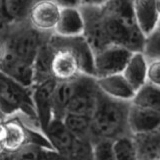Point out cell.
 I'll return each instance as SVG.
<instances>
[{
  "label": "cell",
  "mask_w": 160,
  "mask_h": 160,
  "mask_svg": "<svg viewBox=\"0 0 160 160\" xmlns=\"http://www.w3.org/2000/svg\"><path fill=\"white\" fill-rule=\"evenodd\" d=\"M98 19L108 46L118 45L141 51L144 35L135 20L131 0H109L97 7Z\"/></svg>",
  "instance_id": "1"
},
{
  "label": "cell",
  "mask_w": 160,
  "mask_h": 160,
  "mask_svg": "<svg viewBox=\"0 0 160 160\" xmlns=\"http://www.w3.org/2000/svg\"><path fill=\"white\" fill-rule=\"evenodd\" d=\"M130 102L112 99L103 93L97 94L96 103L90 116L92 142L96 139L113 140L128 135L127 114Z\"/></svg>",
  "instance_id": "2"
},
{
  "label": "cell",
  "mask_w": 160,
  "mask_h": 160,
  "mask_svg": "<svg viewBox=\"0 0 160 160\" xmlns=\"http://www.w3.org/2000/svg\"><path fill=\"white\" fill-rule=\"evenodd\" d=\"M47 35L34 29L28 21L13 23L3 39L4 50L33 65L38 50Z\"/></svg>",
  "instance_id": "3"
},
{
  "label": "cell",
  "mask_w": 160,
  "mask_h": 160,
  "mask_svg": "<svg viewBox=\"0 0 160 160\" xmlns=\"http://www.w3.org/2000/svg\"><path fill=\"white\" fill-rule=\"evenodd\" d=\"M0 112L6 118L21 114L37 120L32 101L31 88L23 86L1 71H0Z\"/></svg>",
  "instance_id": "4"
},
{
  "label": "cell",
  "mask_w": 160,
  "mask_h": 160,
  "mask_svg": "<svg viewBox=\"0 0 160 160\" xmlns=\"http://www.w3.org/2000/svg\"><path fill=\"white\" fill-rule=\"evenodd\" d=\"M47 42L52 48H62L70 51L77 59L81 73L94 77V54L82 35L60 36V35L51 33L48 35Z\"/></svg>",
  "instance_id": "5"
},
{
  "label": "cell",
  "mask_w": 160,
  "mask_h": 160,
  "mask_svg": "<svg viewBox=\"0 0 160 160\" xmlns=\"http://www.w3.org/2000/svg\"><path fill=\"white\" fill-rule=\"evenodd\" d=\"M132 51L118 45H110L93 56L94 77H103L123 71Z\"/></svg>",
  "instance_id": "6"
},
{
  "label": "cell",
  "mask_w": 160,
  "mask_h": 160,
  "mask_svg": "<svg viewBox=\"0 0 160 160\" xmlns=\"http://www.w3.org/2000/svg\"><path fill=\"white\" fill-rule=\"evenodd\" d=\"M61 7L52 0H37L30 10L27 21L37 31L44 34L54 32Z\"/></svg>",
  "instance_id": "7"
},
{
  "label": "cell",
  "mask_w": 160,
  "mask_h": 160,
  "mask_svg": "<svg viewBox=\"0 0 160 160\" xmlns=\"http://www.w3.org/2000/svg\"><path fill=\"white\" fill-rule=\"evenodd\" d=\"M56 81L54 79L35 84L31 87L32 101L38 123L42 131L46 132L49 123L53 119L52 98Z\"/></svg>",
  "instance_id": "8"
},
{
  "label": "cell",
  "mask_w": 160,
  "mask_h": 160,
  "mask_svg": "<svg viewBox=\"0 0 160 160\" xmlns=\"http://www.w3.org/2000/svg\"><path fill=\"white\" fill-rule=\"evenodd\" d=\"M127 126L130 135L160 130V110L142 108L130 103Z\"/></svg>",
  "instance_id": "9"
},
{
  "label": "cell",
  "mask_w": 160,
  "mask_h": 160,
  "mask_svg": "<svg viewBox=\"0 0 160 160\" xmlns=\"http://www.w3.org/2000/svg\"><path fill=\"white\" fill-rule=\"evenodd\" d=\"M52 50L50 69L55 81H69L82 74L77 59L71 52L62 48H52Z\"/></svg>",
  "instance_id": "10"
},
{
  "label": "cell",
  "mask_w": 160,
  "mask_h": 160,
  "mask_svg": "<svg viewBox=\"0 0 160 160\" xmlns=\"http://www.w3.org/2000/svg\"><path fill=\"white\" fill-rule=\"evenodd\" d=\"M0 71L25 87H32L33 65L22 61L5 50L0 59Z\"/></svg>",
  "instance_id": "11"
},
{
  "label": "cell",
  "mask_w": 160,
  "mask_h": 160,
  "mask_svg": "<svg viewBox=\"0 0 160 160\" xmlns=\"http://www.w3.org/2000/svg\"><path fill=\"white\" fill-rule=\"evenodd\" d=\"M135 20L142 34L159 27V0H131Z\"/></svg>",
  "instance_id": "12"
},
{
  "label": "cell",
  "mask_w": 160,
  "mask_h": 160,
  "mask_svg": "<svg viewBox=\"0 0 160 160\" xmlns=\"http://www.w3.org/2000/svg\"><path fill=\"white\" fill-rule=\"evenodd\" d=\"M95 82L100 92L120 101L130 102L135 93V90L121 73L95 78Z\"/></svg>",
  "instance_id": "13"
},
{
  "label": "cell",
  "mask_w": 160,
  "mask_h": 160,
  "mask_svg": "<svg viewBox=\"0 0 160 160\" xmlns=\"http://www.w3.org/2000/svg\"><path fill=\"white\" fill-rule=\"evenodd\" d=\"M138 160H160V130L131 135Z\"/></svg>",
  "instance_id": "14"
},
{
  "label": "cell",
  "mask_w": 160,
  "mask_h": 160,
  "mask_svg": "<svg viewBox=\"0 0 160 160\" xmlns=\"http://www.w3.org/2000/svg\"><path fill=\"white\" fill-rule=\"evenodd\" d=\"M83 17L79 7H61L54 34L60 36H77L83 33Z\"/></svg>",
  "instance_id": "15"
},
{
  "label": "cell",
  "mask_w": 160,
  "mask_h": 160,
  "mask_svg": "<svg viewBox=\"0 0 160 160\" xmlns=\"http://www.w3.org/2000/svg\"><path fill=\"white\" fill-rule=\"evenodd\" d=\"M45 135L53 149L66 157L73 146L75 138L65 126L63 120L53 118L48 125Z\"/></svg>",
  "instance_id": "16"
},
{
  "label": "cell",
  "mask_w": 160,
  "mask_h": 160,
  "mask_svg": "<svg viewBox=\"0 0 160 160\" xmlns=\"http://www.w3.org/2000/svg\"><path fill=\"white\" fill-rule=\"evenodd\" d=\"M6 136L1 145L6 153H13L28 142V133L23 122L16 116L9 117L5 121Z\"/></svg>",
  "instance_id": "17"
},
{
  "label": "cell",
  "mask_w": 160,
  "mask_h": 160,
  "mask_svg": "<svg viewBox=\"0 0 160 160\" xmlns=\"http://www.w3.org/2000/svg\"><path fill=\"white\" fill-rule=\"evenodd\" d=\"M147 62L146 58L140 51L132 52L121 72L123 77L127 80L134 90H137L146 82Z\"/></svg>",
  "instance_id": "18"
},
{
  "label": "cell",
  "mask_w": 160,
  "mask_h": 160,
  "mask_svg": "<svg viewBox=\"0 0 160 160\" xmlns=\"http://www.w3.org/2000/svg\"><path fill=\"white\" fill-rule=\"evenodd\" d=\"M47 37L40 46L33 61V85L53 79L50 69L53 50L47 42Z\"/></svg>",
  "instance_id": "19"
},
{
  "label": "cell",
  "mask_w": 160,
  "mask_h": 160,
  "mask_svg": "<svg viewBox=\"0 0 160 160\" xmlns=\"http://www.w3.org/2000/svg\"><path fill=\"white\" fill-rule=\"evenodd\" d=\"M75 92L74 79L69 81H56L52 98L53 118L62 119L66 114L67 106Z\"/></svg>",
  "instance_id": "20"
},
{
  "label": "cell",
  "mask_w": 160,
  "mask_h": 160,
  "mask_svg": "<svg viewBox=\"0 0 160 160\" xmlns=\"http://www.w3.org/2000/svg\"><path fill=\"white\" fill-rule=\"evenodd\" d=\"M37 0H4L0 11L11 23L27 21L30 10Z\"/></svg>",
  "instance_id": "21"
},
{
  "label": "cell",
  "mask_w": 160,
  "mask_h": 160,
  "mask_svg": "<svg viewBox=\"0 0 160 160\" xmlns=\"http://www.w3.org/2000/svg\"><path fill=\"white\" fill-rule=\"evenodd\" d=\"M130 103L142 108L160 110V86L145 82L135 90Z\"/></svg>",
  "instance_id": "22"
},
{
  "label": "cell",
  "mask_w": 160,
  "mask_h": 160,
  "mask_svg": "<svg viewBox=\"0 0 160 160\" xmlns=\"http://www.w3.org/2000/svg\"><path fill=\"white\" fill-rule=\"evenodd\" d=\"M62 120L75 139L92 141L90 117L75 114H65Z\"/></svg>",
  "instance_id": "23"
},
{
  "label": "cell",
  "mask_w": 160,
  "mask_h": 160,
  "mask_svg": "<svg viewBox=\"0 0 160 160\" xmlns=\"http://www.w3.org/2000/svg\"><path fill=\"white\" fill-rule=\"evenodd\" d=\"M115 160H138L131 135H124L113 140Z\"/></svg>",
  "instance_id": "24"
},
{
  "label": "cell",
  "mask_w": 160,
  "mask_h": 160,
  "mask_svg": "<svg viewBox=\"0 0 160 160\" xmlns=\"http://www.w3.org/2000/svg\"><path fill=\"white\" fill-rule=\"evenodd\" d=\"M141 52L147 61L160 59V27L145 35Z\"/></svg>",
  "instance_id": "25"
},
{
  "label": "cell",
  "mask_w": 160,
  "mask_h": 160,
  "mask_svg": "<svg viewBox=\"0 0 160 160\" xmlns=\"http://www.w3.org/2000/svg\"><path fill=\"white\" fill-rule=\"evenodd\" d=\"M92 160H115L112 140H94L92 142Z\"/></svg>",
  "instance_id": "26"
},
{
  "label": "cell",
  "mask_w": 160,
  "mask_h": 160,
  "mask_svg": "<svg viewBox=\"0 0 160 160\" xmlns=\"http://www.w3.org/2000/svg\"><path fill=\"white\" fill-rule=\"evenodd\" d=\"M40 148L33 143H26L13 153H8L9 160H39Z\"/></svg>",
  "instance_id": "27"
},
{
  "label": "cell",
  "mask_w": 160,
  "mask_h": 160,
  "mask_svg": "<svg viewBox=\"0 0 160 160\" xmlns=\"http://www.w3.org/2000/svg\"><path fill=\"white\" fill-rule=\"evenodd\" d=\"M146 82L160 86V59L147 62Z\"/></svg>",
  "instance_id": "28"
},
{
  "label": "cell",
  "mask_w": 160,
  "mask_h": 160,
  "mask_svg": "<svg viewBox=\"0 0 160 160\" xmlns=\"http://www.w3.org/2000/svg\"><path fill=\"white\" fill-rule=\"evenodd\" d=\"M108 1L109 0H79V6L100 7Z\"/></svg>",
  "instance_id": "29"
},
{
  "label": "cell",
  "mask_w": 160,
  "mask_h": 160,
  "mask_svg": "<svg viewBox=\"0 0 160 160\" xmlns=\"http://www.w3.org/2000/svg\"><path fill=\"white\" fill-rule=\"evenodd\" d=\"M60 7H79V0H52Z\"/></svg>",
  "instance_id": "30"
},
{
  "label": "cell",
  "mask_w": 160,
  "mask_h": 160,
  "mask_svg": "<svg viewBox=\"0 0 160 160\" xmlns=\"http://www.w3.org/2000/svg\"><path fill=\"white\" fill-rule=\"evenodd\" d=\"M5 136H6V126H5V122L0 124V143H2Z\"/></svg>",
  "instance_id": "31"
},
{
  "label": "cell",
  "mask_w": 160,
  "mask_h": 160,
  "mask_svg": "<svg viewBox=\"0 0 160 160\" xmlns=\"http://www.w3.org/2000/svg\"><path fill=\"white\" fill-rule=\"evenodd\" d=\"M3 50H4V46H3V41L0 39V59L2 57V54H3Z\"/></svg>",
  "instance_id": "32"
},
{
  "label": "cell",
  "mask_w": 160,
  "mask_h": 160,
  "mask_svg": "<svg viewBox=\"0 0 160 160\" xmlns=\"http://www.w3.org/2000/svg\"><path fill=\"white\" fill-rule=\"evenodd\" d=\"M3 152H4V150H3V148H2V145H1V143H0V155H1Z\"/></svg>",
  "instance_id": "33"
},
{
  "label": "cell",
  "mask_w": 160,
  "mask_h": 160,
  "mask_svg": "<svg viewBox=\"0 0 160 160\" xmlns=\"http://www.w3.org/2000/svg\"><path fill=\"white\" fill-rule=\"evenodd\" d=\"M3 1H4V0H0V8H1V6H2V3H3Z\"/></svg>",
  "instance_id": "34"
},
{
  "label": "cell",
  "mask_w": 160,
  "mask_h": 160,
  "mask_svg": "<svg viewBox=\"0 0 160 160\" xmlns=\"http://www.w3.org/2000/svg\"><path fill=\"white\" fill-rule=\"evenodd\" d=\"M0 160H1V159H0Z\"/></svg>",
  "instance_id": "35"
}]
</instances>
